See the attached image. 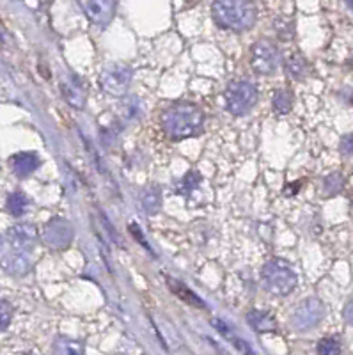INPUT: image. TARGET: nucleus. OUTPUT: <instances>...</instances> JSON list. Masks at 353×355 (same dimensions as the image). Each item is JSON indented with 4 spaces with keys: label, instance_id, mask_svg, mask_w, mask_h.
<instances>
[{
    "label": "nucleus",
    "instance_id": "393cba45",
    "mask_svg": "<svg viewBox=\"0 0 353 355\" xmlns=\"http://www.w3.org/2000/svg\"><path fill=\"white\" fill-rule=\"evenodd\" d=\"M12 320V307L6 300H0V331H6Z\"/></svg>",
    "mask_w": 353,
    "mask_h": 355
},
{
    "label": "nucleus",
    "instance_id": "f8f14e48",
    "mask_svg": "<svg viewBox=\"0 0 353 355\" xmlns=\"http://www.w3.org/2000/svg\"><path fill=\"white\" fill-rule=\"evenodd\" d=\"M60 91L64 94L66 101L69 105L75 107V109H84L85 107V87L80 80L76 77H68L62 85H60Z\"/></svg>",
    "mask_w": 353,
    "mask_h": 355
},
{
    "label": "nucleus",
    "instance_id": "b1692460",
    "mask_svg": "<svg viewBox=\"0 0 353 355\" xmlns=\"http://www.w3.org/2000/svg\"><path fill=\"white\" fill-rule=\"evenodd\" d=\"M318 354L321 355H334V354H341V347L337 343L334 338H325L321 339L318 343Z\"/></svg>",
    "mask_w": 353,
    "mask_h": 355
},
{
    "label": "nucleus",
    "instance_id": "c756f323",
    "mask_svg": "<svg viewBox=\"0 0 353 355\" xmlns=\"http://www.w3.org/2000/svg\"><path fill=\"white\" fill-rule=\"evenodd\" d=\"M2 249H4V240L0 239V250H2Z\"/></svg>",
    "mask_w": 353,
    "mask_h": 355
},
{
    "label": "nucleus",
    "instance_id": "cd10ccee",
    "mask_svg": "<svg viewBox=\"0 0 353 355\" xmlns=\"http://www.w3.org/2000/svg\"><path fill=\"white\" fill-rule=\"evenodd\" d=\"M343 316H345V320L350 325H353V297L346 302L345 309H343Z\"/></svg>",
    "mask_w": 353,
    "mask_h": 355
},
{
    "label": "nucleus",
    "instance_id": "f03ea898",
    "mask_svg": "<svg viewBox=\"0 0 353 355\" xmlns=\"http://www.w3.org/2000/svg\"><path fill=\"white\" fill-rule=\"evenodd\" d=\"M212 15L218 27L245 33L256 24L257 9L254 0H213Z\"/></svg>",
    "mask_w": 353,
    "mask_h": 355
},
{
    "label": "nucleus",
    "instance_id": "c85d7f7f",
    "mask_svg": "<svg viewBox=\"0 0 353 355\" xmlns=\"http://www.w3.org/2000/svg\"><path fill=\"white\" fill-rule=\"evenodd\" d=\"M346 4H348V8L353 11V0H346Z\"/></svg>",
    "mask_w": 353,
    "mask_h": 355
},
{
    "label": "nucleus",
    "instance_id": "423d86ee",
    "mask_svg": "<svg viewBox=\"0 0 353 355\" xmlns=\"http://www.w3.org/2000/svg\"><path fill=\"white\" fill-rule=\"evenodd\" d=\"M325 304L321 302L320 299H307L302 302L291 315V329L297 332H307L313 331L321 323V320L325 318Z\"/></svg>",
    "mask_w": 353,
    "mask_h": 355
},
{
    "label": "nucleus",
    "instance_id": "412c9836",
    "mask_svg": "<svg viewBox=\"0 0 353 355\" xmlns=\"http://www.w3.org/2000/svg\"><path fill=\"white\" fill-rule=\"evenodd\" d=\"M343 183H345V180H343V176L339 173L329 174L323 180V192H325V196L339 194L343 190Z\"/></svg>",
    "mask_w": 353,
    "mask_h": 355
},
{
    "label": "nucleus",
    "instance_id": "0eeeda50",
    "mask_svg": "<svg viewBox=\"0 0 353 355\" xmlns=\"http://www.w3.org/2000/svg\"><path fill=\"white\" fill-rule=\"evenodd\" d=\"M132 82V68L123 62L110 64L100 73V85L105 93L112 96H123L128 91Z\"/></svg>",
    "mask_w": 353,
    "mask_h": 355
},
{
    "label": "nucleus",
    "instance_id": "20e7f679",
    "mask_svg": "<svg viewBox=\"0 0 353 355\" xmlns=\"http://www.w3.org/2000/svg\"><path fill=\"white\" fill-rule=\"evenodd\" d=\"M257 103V89L247 80H234L225 89V109L233 116H245Z\"/></svg>",
    "mask_w": 353,
    "mask_h": 355
},
{
    "label": "nucleus",
    "instance_id": "6ab92c4d",
    "mask_svg": "<svg viewBox=\"0 0 353 355\" xmlns=\"http://www.w3.org/2000/svg\"><path fill=\"white\" fill-rule=\"evenodd\" d=\"M28 208V199L21 192H15L8 198V211L15 217H21Z\"/></svg>",
    "mask_w": 353,
    "mask_h": 355
},
{
    "label": "nucleus",
    "instance_id": "f3484780",
    "mask_svg": "<svg viewBox=\"0 0 353 355\" xmlns=\"http://www.w3.org/2000/svg\"><path fill=\"white\" fill-rule=\"evenodd\" d=\"M272 105L277 114H288L293 107V94L288 89H277L272 96Z\"/></svg>",
    "mask_w": 353,
    "mask_h": 355
},
{
    "label": "nucleus",
    "instance_id": "ddd939ff",
    "mask_svg": "<svg viewBox=\"0 0 353 355\" xmlns=\"http://www.w3.org/2000/svg\"><path fill=\"white\" fill-rule=\"evenodd\" d=\"M41 160L36 153H17L15 157H11V167L12 173L17 174L18 178H27L34 173V171L40 167Z\"/></svg>",
    "mask_w": 353,
    "mask_h": 355
},
{
    "label": "nucleus",
    "instance_id": "bb28decb",
    "mask_svg": "<svg viewBox=\"0 0 353 355\" xmlns=\"http://www.w3.org/2000/svg\"><path fill=\"white\" fill-rule=\"evenodd\" d=\"M339 150L345 157H353V133H348L341 139V144H339Z\"/></svg>",
    "mask_w": 353,
    "mask_h": 355
},
{
    "label": "nucleus",
    "instance_id": "39448f33",
    "mask_svg": "<svg viewBox=\"0 0 353 355\" xmlns=\"http://www.w3.org/2000/svg\"><path fill=\"white\" fill-rule=\"evenodd\" d=\"M281 52L270 40H259L250 49V66L257 75H272L281 66Z\"/></svg>",
    "mask_w": 353,
    "mask_h": 355
},
{
    "label": "nucleus",
    "instance_id": "4468645a",
    "mask_svg": "<svg viewBox=\"0 0 353 355\" xmlns=\"http://www.w3.org/2000/svg\"><path fill=\"white\" fill-rule=\"evenodd\" d=\"M247 323L256 332H275L277 331V322L266 311H250L247 315Z\"/></svg>",
    "mask_w": 353,
    "mask_h": 355
},
{
    "label": "nucleus",
    "instance_id": "dca6fc26",
    "mask_svg": "<svg viewBox=\"0 0 353 355\" xmlns=\"http://www.w3.org/2000/svg\"><path fill=\"white\" fill-rule=\"evenodd\" d=\"M286 69H288L289 78L304 80L307 77V73H309V64H307V61L302 55H291L288 62H286Z\"/></svg>",
    "mask_w": 353,
    "mask_h": 355
},
{
    "label": "nucleus",
    "instance_id": "5701e85b",
    "mask_svg": "<svg viewBox=\"0 0 353 355\" xmlns=\"http://www.w3.org/2000/svg\"><path fill=\"white\" fill-rule=\"evenodd\" d=\"M199 183H201V176L196 173V171H192V173L187 174L185 178H183V182H181V194H187L189 196L192 190H196L197 187H199Z\"/></svg>",
    "mask_w": 353,
    "mask_h": 355
},
{
    "label": "nucleus",
    "instance_id": "4be33fe9",
    "mask_svg": "<svg viewBox=\"0 0 353 355\" xmlns=\"http://www.w3.org/2000/svg\"><path fill=\"white\" fill-rule=\"evenodd\" d=\"M169 286H171V290L173 291H176L178 295H181V297H183V299H185V302H189V300L187 299H192V302H193V306H197V307H205V304L201 302V300L197 299L196 295L192 293V291H189V290H185V286H183V284H180L178 283V281H171V279H169Z\"/></svg>",
    "mask_w": 353,
    "mask_h": 355
},
{
    "label": "nucleus",
    "instance_id": "9d476101",
    "mask_svg": "<svg viewBox=\"0 0 353 355\" xmlns=\"http://www.w3.org/2000/svg\"><path fill=\"white\" fill-rule=\"evenodd\" d=\"M0 265H2V268H4L8 274L21 277V275L31 272L33 263H31V259H28L27 250H20L12 247L11 252H6V254L0 258Z\"/></svg>",
    "mask_w": 353,
    "mask_h": 355
},
{
    "label": "nucleus",
    "instance_id": "a211bd4d",
    "mask_svg": "<svg viewBox=\"0 0 353 355\" xmlns=\"http://www.w3.org/2000/svg\"><path fill=\"white\" fill-rule=\"evenodd\" d=\"M53 352L66 355H82L84 354V345L80 341H75V339L57 338L55 345H53Z\"/></svg>",
    "mask_w": 353,
    "mask_h": 355
},
{
    "label": "nucleus",
    "instance_id": "9b49d317",
    "mask_svg": "<svg viewBox=\"0 0 353 355\" xmlns=\"http://www.w3.org/2000/svg\"><path fill=\"white\" fill-rule=\"evenodd\" d=\"M37 239V230L34 224H17L8 231V240L11 247L20 250L33 249Z\"/></svg>",
    "mask_w": 353,
    "mask_h": 355
},
{
    "label": "nucleus",
    "instance_id": "f257e3e1",
    "mask_svg": "<svg viewBox=\"0 0 353 355\" xmlns=\"http://www.w3.org/2000/svg\"><path fill=\"white\" fill-rule=\"evenodd\" d=\"M205 125V112L193 103L180 101L162 114V126L173 141H185L201 133Z\"/></svg>",
    "mask_w": 353,
    "mask_h": 355
},
{
    "label": "nucleus",
    "instance_id": "a878e982",
    "mask_svg": "<svg viewBox=\"0 0 353 355\" xmlns=\"http://www.w3.org/2000/svg\"><path fill=\"white\" fill-rule=\"evenodd\" d=\"M282 24L284 25H281V21H275V28H277V34H279V37H281V40H291V37H293V34H295V31H293V21L291 20H288V18H282Z\"/></svg>",
    "mask_w": 353,
    "mask_h": 355
},
{
    "label": "nucleus",
    "instance_id": "1a4fd4ad",
    "mask_svg": "<svg viewBox=\"0 0 353 355\" xmlns=\"http://www.w3.org/2000/svg\"><path fill=\"white\" fill-rule=\"evenodd\" d=\"M116 0H87L85 15L94 25H109L116 17Z\"/></svg>",
    "mask_w": 353,
    "mask_h": 355
},
{
    "label": "nucleus",
    "instance_id": "aec40b11",
    "mask_svg": "<svg viewBox=\"0 0 353 355\" xmlns=\"http://www.w3.org/2000/svg\"><path fill=\"white\" fill-rule=\"evenodd\" d=\"M121 112H123V116H125L126 119H135V117L141 116L142 105H141V101H139V98L135 96L125 98L123 103H121Z\"/></svg>",
    "mask_w": 353,
    "mask_h": 355
},
{
    "label": "nucleus",
    "instance_id": "6e6552de",
    "mask_svg": "<svg viewBox=\"0 0 353 355\" xmlns=\"http://www.w3.org/2000/svg\"><path fill=\"white\" fill-rule=\"evenodd\" d=\"M73 234H75V231H73L71 222L66 220V218L55 217L44 224L41 236H43V242L49 247L55 250H62L73 242Z\"/></svg>",
    "mask_w": 353,
    "mask_h": 355
},
{
    "label": "nucleus",
    "instance_id": "7ed1b4c3",
    "mask_svg": "<svg viewBox=\"0 0 353 355\" xmlns=\"http://www.w3.org/2000/svg\"><path fill=\"white\" fill-rule=\"evenodd\" d=\"M261 284L268 293L284 297L297 288L298 277L288 263L282 259H272L265 263L261 270Z\"/></svg>",
    "mask_w": 353,
    "mask_h": 355
},
{
    "label": "nucleus",
    "instance_id": "2eb2a0df",
    "mask_svg": "<svg viewBox=\"0 0 353 355\" xmlns=\"http://www.w3.org/2000/svg\"><path fill=\"white\" fill-rule=\"evenodd\" d=\"M142 208L148 215H155L162 206V192L158 187H148L141 196Z\"/></svg>",
    "mask_w": 353,
    "mask_h": 355
}]
</instances>
